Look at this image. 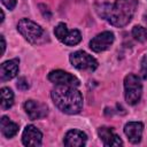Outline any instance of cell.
<instances>
[{"label":"cell","instance_id":"2e32d148","mask_svg":"<svg viewBox=\"0 0 147 147\" xmlns=\"http://www.w3.org/2000/svg\"><path fill=\"white\" fill-rule=\"evenodd\" d=\"M14 103V94L10 88L2 87L1 88V107L2 109H9Z\"/></svg>","mask_w":147,"mask_h":147},{"label":"cell","instance_id":"30bf717a","mask_svg":"<svg viewBox=\"0 0 147 147\" xmlns=\"http://www.w3.org/2000/svg\"><path fill=\"white\" fill-rule=\"evenodd\" d=\"M41 139L42 134L41 132L34 126V125H28L22 134V142L25 146H31V147H37L41 145Z\"/></svg>","mask_w":147,"mask_h":147},{"label":"cell","instance_id":"5bb4252c","mask_svg":"<svg viewBox=\"0 0 147 147\" xmlns=\"http://www.w3.org/2000/svg\"><path fill=\"white\" fill-rule=\"evenodd\" d=\"M18 72V59H13L1 63L0 65V78L2 82L13 79Z\"/></svg>","mask_w":147,"mask_h":147},{"label":"cell","instance_id":"8992f818","mask_svg":"<svg viewBox=\"0 0 147 147\" xmlns=\"http://www.w3.org/2000/svg\"><path fill=\"white\" fill-rule=\"evenodd\" d=\"M54 33L60 41H62L63 44H65L68 46L77 45L82 40L80 32L77 29L68 30V28L64 23H59L54 29Z\"/></svg>","mask_w":147,"mask_h":147},{"label":"cell","instance_id":"ffe728a7","mask_svg":"<svg viewBox=\"0 0 147 147\" xmlns=\"http://www.w3.org/2000/svg\"><path fill=\"white\" fill-rule=\"evenodd\" d=\"M2 1V3L9 9V10H11V9H14L15 8V6H16V3H17V1L16 0H1Z\"/></svg>","mask_w":147,"mask_h":147},{"label":"cell","instance_id":"7a4b0ae2","mask_svg":"<svg viewBox=\"0 0 147 147\" xmlns=\"http://www.w3.org/2000/svg\"><path fill=\"white\" fill-rule=\"evenodd\" d=\"M105 6L106 8L102 6V10L99 11V15L106 18L111 25L122 28L132 20L138 6V0H116L113 6Z\"/></svg>","mask_w":147,"mask_h":147},{"label":"cell","instance_id":"8fae6325","mask_svg":"<svg viewBox=\"0 0 147 147\" xmlns=\"http://www.w3.org/2000/svg\"><path fill=\"white\" fill-rule=\"evenodd\" d=\"M98 134L100 137V139L102 140L103 145L107 147H114V146H121L123 142L121 140V138L114 132V130L111 127L108 126H101L98 130Z\"/></svg>","mask_w":147,"mask_h":147},{"label":"cell","instance_id":"9c48e42d","mask_svg":"<svg viewBox=\"0 0 147 147\" xmlns=\"http://www.w3.org/2000/svg\"><path fill=\"white\" fill-rule=\"evenodd\" d=\"M24 109L28 114V116L31 119H39L45 117L48 114V108L45 103L34 101V100H28L24 103Z\"/></svg>","mask_w":147,"mask_h":147},{"label":"cell","instance_id":"e0dca14e","mask_svg":"<svg viewBox=\"0 0 147 147\" xmlns=\"http://www.w3.org/2000/svg\"><path fill=\"white\" fill-rule=\"evenodd\" d=\"M132 36L134 37L136 40L144 42L147 40V29L144 26H140V25H136L132 29Z\"/></svg>","mask_w":147,"mask_h":147},{"label":"cell","instance_id":"3957f363","mask_svg":"<svg viewBox=\"0 0 147 147\" xmlns=\"http://www.w3.org/2000/svg\"><path fill=\"white\" fill-rule=\"evenodd\" d=\"M17 30L30 44H40L47 37L44 29L29 18H22L17 24Z\"/></svg>","mask_w":147,"mask_h":147},{"label":"cell","instance_id":"6da1fadb","mask_svg":"<svg viewBox=\"0 0 147 147\" xmlns=\"http://www.w3.org/2000/svg\"><path fill=\"white\" fill-rule=\"evenodd\" d=\"M51 95L54 105L65 114H78L83 108L82 93L75 86L57 85L52 90Z\"/></svg>","mask_w":147,"mask_h":147},{"label":"cell","instance_id":"44dd1931","mask_svg":"<svg viewBox=\"0 0 147 147\" xmlns=\"http://www.w3.org/2000/svg\"><path fill=\"white\" fill-rule=\"evenodd\" d=\"M0 38H1V42H2V54H3L5 53V49H6V41H5L3 36H0Z\"/></svg>","mask_w":147,"mask_h":147},{"label":"cell","instance_id":"7c38bea8","mask_svg":"<svg viewBox=\"0 0 147 147\" xmlns=\"http://www.w3.org/2000/svg\"><path fill=\"white\" fill-rule=\"evenodd\" d=\"M87 140L86 134L79 130H70L64 137V145L68 147H82L85 146Z\"/></svg>","mask_w":147,"mask_h":147},{"label":"cell","instance_id":"277c9868","mask_svg":"<svg viewBox=\"0 0 147 147\" xmlns=\"http://www.w3.org/2000/svg\"><path fill=\"white\" fill-rule=\"evenodd\" d=\"M124 90L126 102L131 106L137 105L142 93V84L140 78L133 74H129L124 79Z\"/></svg>","mask_w":147,"mask_h":147},{"label":"cell","instance_id":"ac0fdd59","mask_svg":"<svg viewBox=\"0 0 147 147\" xmlns=\"http://www.w3.org/2000/svg\"><path fill=\"white\" fill-rule=\"evenodd\" d=\"M17 88H20L22 91H25V90L29 88V83H28V80L24 77H21L18 79V82H17Z\"/></svg>","mask_w":147,"mask_h":147},{"label":"cell","instance_id":"ba28073f","mask_svg":"<svg viewBox=\"0 0 147 147\" xmlns=\"http://www.w3.org/2000/svg\"><path fill=\"white\" fill-rule=\"evenodd\" d=\"M48 79L56 85H67V86H75V87L79 85L78 78H76L74 75L67 71H63V70L51 71L48 74Z\"/></svg>","mask_w":147,"mask_h":147},{"label":"cell","instance_id":"5b68a950","mask_svg":"<svg viewBox=\"0 0 147 147\" xmlns=\"http://www.w3.org/2000/svg\"><path fill=\"white\" fill-rule=\"evenodd\" d=\"M71 64L79 70H88L94 71L98 68V62L94 57L87 54L84 51H77L70 55Z\"/></svg>","mask_w":147,"mask_h":147},{"label":"cell","instance_id":"4fadbf2b","mask_svg":"<svg viewBox=\"0 0 147 147\" xmlns=\"http://www.w3.org/2000/svg\"><path fill=\"white\" fill-rule=\"evenodd\" d=\"M144 124L141 122H129L124 126V133L132 144H138L141 140Z\"/></svg>","mask_w":147,"mask_h":147},{"label":"cell","instance_id":"9a60e30c","mask_svg":"<svg viewBox=\"0 0 147 147\" xmlns=\"http://www.w3.org/2000/svg\"><path fill=\"white\" fill-rule=\"evenodd\" d=\"M0 126H1V132L6 138H13L18 131V125L11 122L7 116L1 117Z\"/></svg>","mask_w":147,"mask_h":147},{"label":"cell","instance_id":"d6986e66","mask_svg":"<svg viewBox=\"0 0 147 147\" xmlns=\"http://www.w3.org/2000/svg\"><path fill=\"white\" fill-rule=\"evenodd\" d=\"M141 74L142 78H147V55H144L141 60Z\"/></svg>","mask_w":147,"mask_h":147},{"label":"cell","instance_id":"52a82bcc","mask_svg":"<svg viewBox=\"0 0 147 147\" xmlns=\"http://www.w3.org/2000/svg\"><path fill=\"white\" fill-rule=\"evenodd\" d=\"M114 33L110 31H105L95 36L91 41H90V47L93 52L100 53L106 49H108L113 42H114Z\"/></svg>","mask_w":147,"mask_h":147}]
</instances>
